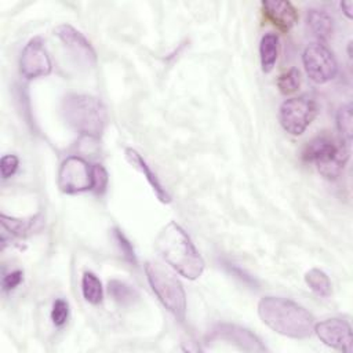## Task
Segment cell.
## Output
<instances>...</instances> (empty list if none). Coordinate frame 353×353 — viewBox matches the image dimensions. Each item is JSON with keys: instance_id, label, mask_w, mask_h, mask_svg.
Instances as JSON below:
<instances>
[{"instance_id": "5", "label": "cell", "mask_w": 353, "mask_h": 353, "mask_svg": "<svg viewBox=\"0 0 353 353\" xmlns=\"http://www.w3.org/2000/svg\"><path fill=\"white\" fill-rule=\"evenodd\" d=\"M145 273L152 291L161 305L175 319L183 321L186 317V294L181 281L170 270L154 262H146Z\"/></svg>"}, {"instance_id": "26", "label": "cell", "mask_w": 353, "mask_h": 353, "mask_svg": "<svg viewBox=\"0 0 353 353\" xmlns=\"http://www.w3.org/2000/svg\"><path fill=\"white\" fill-rule=\"evenodd\" d=\"M19 165V159L15 154H4L0 160V175L3 179L11 178Z\"/></svg>"}, {"instance_id": "29", "label": "cell", "mask_w": 353, "mask_h": 353, "mask_svg": "<svg viewBox=\"0 0 353 353\" xmlns=\"http://www.w3.org/2000/svg\"><path fill=\"white\" fill-rule=\"evenodd\" d=\"M341 8H342V11H343V14L346 15V18H349V19H352L353 18V1H342L341 4Z\"/></svg>"}, {"instance_id": "22", "label": "cell", "mask_w": 353, "mask_h": 353, "mask_svg": "<svg viewBox=\"0 0 353 353\" xmlns=\"http://www.w3.org/2000/svg\"><path fill=\"white\" fill-rule=\"evenodd\" d=\"M301 85V73L296 68H291L287 72L281 73L277 79V88L283 95L294 94L299 90Z\"/></svg>"}, {"instance_id": "12", "label": "cell", "mask_w": 353, "mask_h": 353, "mask_svg": "<svg viewBox=\"0 0 353 353\" xmlns=\"http://www.w3.org/2000/svg\"><path fill=\"white\" fill-rule=\"evenodd\" d=\"M54 34L72 52V55L77 59V62L88 68H92L97 65V54L91 43L85 39V36L81 32L74 29L72 25H68V23L58 25L54 29Z\"/></svg>"}, {"instance_id": "9", "label": "cell", "mask_w": 353, "mask_h": 353, "mask_svg": "<svg viewBox=\"0 0 353 353\" xmlns=\"http://www.w3.org/2000/svg\"><path fill=\"white\" fill-rule=\"evenodd\" d=\"M52 63L50 55L46 50L44 41L41 37L36 36L30 39L19 58V72L26 80H36L40 77H46L51 73Z\"/></svg>"}, {"instance_id": "27", "label": "cell", "mask_w": 353, "mask_h": 353, "mask_svg": "<svg viewBox=\"0 0 353 353\" xmlns=\"http://www.w3.org/2000/svg\"><path fill=\"white\" fill-rule=\"evenodd\" d=\"M23 280V272L22 270H12L7 274L3 276L1 280V287L6 292H10L12 290H15Z\"/></svg>"}, {"instance_id": "18", "label": "cell", "mask_w": 353, "mask_h": 353, "mask_svg": "<svg viewBox=\"0 0 353 353\" xmlns=\"http://www.w3.org/2000/svg\"><path fill=\"white\" fill-rule=\"evenodd\" d=\"M83 298L91 305H99L103 299V288L101 280L92 272H84L81 277Z\"/></svg>"}, {"instance_id": "10", "label": "cell", "mask_w": 353, "mask_h": 353, "mask_svg": "<svg viewBox=\"0 0 353 353\" xmlns=\"http://www.w3.org/2000/svg\"><path fill=\"white\" fill-rule=\"evenodd\" d=\"M313 332L327 346L352 353L353 350V335L352 327L346 320L342 319H327L314 324Z\"/></svg>"}, {"instance_id": "11", "label": "cell", "mask_w": 353, "mask_h": 353, "mask_svg": "<svg viewBox=\"0 0 353 353\" xmlns=\"http://www.w3.org/2000/svg\"><path fill=\"white\" fill-rule=\"evenodd\" d=\"M208 339L225 341L245 352H252V353L266 352V347L262 345L261 339L255 334H252L248 328H244L236 324H229V323L216 324L208 334Z\"/></svg>"}, {"instance_id": "28", "label": "cell", "mask_w": 353, "mask_h": 353, "mask_svg": "<svg viewBox=\"0 0 353 353\" xmlns=\"http://www.w3.org/2000/svg\"><path fill=\"white\" fill-rule=\"evenodd\" d=\"M230 269V272H233V273H237L239 274V277L241 279V280H244V281H247V283H254L255 284V280H252V277L251 276H248L244 270H241L240 268H237V266H230L229 268Z\"/></svg>"}, {"instance_id": "19", "label": "cell", "mask_w": 353, "mask_h": 353, "mask_svg": "<svg viewBox=\"0 0 353 353\" xmlns=\"http://www.w3.org/2000/svg\"><path fill=\"white\" fill-rule=\"evenodd\" d=\"M305 283L319 296L327 298L331 295V281L328 276L317 268H313L305 273Z\"/></svg>"}, {"instance_id": "17", "label": "cell", "mask_w": 353, "mask_h": 353, "mask_svg": "<svg viewBox=\"0 0 353 353\" xmlns=\"http://www.w3.org/2000/svg\"><path fill=\"white\" fill-rule=\"evenodd\" d=\"M279 57V36L274 33H266L259 43V58L263 73H270L276 65Z\"/></svg>"}, {"instance_id": "25", "label": "cell", "mask_w": 353, "mask_h": 353, "mask_svg": "<svg viewBox=\"0 0 353 353\" xmlns=\"http://www.w3.org/2000/svg\"><path fill=\"white\" fill-rule=\"evenodd\" d=\"M113 236H114V240L120 248V251L123 252V256L124 259H127L130 263L135 265L137 263V258H135V251H134V247L131 245V243L128 241V239L121 233V230L119 229H114L113 230Z\"/></svg>"}, {"instance_id": "7", "label": "cell", "mask_w": 353, "mask_h": 353, "mask_svg": "<svg viewBox=\"0 0 353 353\" xmlns=\"http://www.w3.org/2000/svg\"><path fill=\"white\" fill-rule=\"evenodd\" d=\"M58 188L66 194L92 189V164L80 156H68L59 165Z\"/></svg>"}, {"instance_id": "24", "label": "cell", "mask_w": 353, "mask_h": 353, "mask_svg": "<svg viewBox=\"0 0 353 353\" xmlns=\"http://www.w3.org/2000/svg\"><path fill=\"white\" fill-rule=\"evenodd\" d=\"M108 172L102 164H92V192L98 196L106 192Z\"/></svg>"}, {"instance_id": "3", "label": "cell", "mask_w": 353, "mask_h": 353, "mask_svg": "<svg viewBox=\"0 0 353 353\" xmlns=\"http://www.w3.org/2000/svg\"><path fill=\"white\" fill-rule=\"evenodd\" d=\"M65 121L81 137L99 139L106 121L108 113L103 103L87 94H68L61 105Z\"/></svg>"}, {"instance_id": "6", "label": "cell", "mask_w": 353, "mask_h": 353, "mask_svg": "<svg viewBox=\"0 0 353 353\" xmlns=\"http://www.w3.org/2000/svg\"><path fill=\"white\" fill-rule=\"evenodd\" d=\"M317 114V105L309 97L285 99L279 109V121L291 135H302Z\"/></svg>"}, {"instance_id": "4", "label": "cell", "mask_w": 353, "mask_h": 353, "mask_svg": "<svg viewBox=\"0 0 353 353\" xmlns=\"http://www.w3.org/2000/svg\"><path fill=\"white\" fill-rule=\"evenodd\" d=\"M350 146L342 141H334L328 137H317L312 139L302 152V159L313 163L325 179H336L347 160Z\"/></svg>"}, {"instance_id": "20", "label": "cell", "mask_w": 353, "mask_h": 353, "mask_svg": "<svg viewBox=\"0 0 353 353\" xmlns=\"http://www.w3.org/2000/svg\"><path fill=\"white\" fill-rule=\"evenodd\" d=\"M108 291H109V295L120 305H131L139 298L134 287L116 279L108 283Z\"/></svg>"}, {"instance_id": "15", "label": "cell", "mask_w": 353, "mask_h": 353, "mask_svg": "<svg viewBox=\"0 0 353 353\" xmlns=\"http://www.w3.org/2000/svg\"><path fill=\"white\" fill-rule=\"evenodd\" d=\"M0 222H1L3 232L8 233L11 239H25L41 229L43 216L41 214H39L29 219H18V218H10L1 214Z\"/></svg>"}, {"instance_id": "1", "label": "cell", "mask_w": 353, "mask_h": 353, "mask_svg": "<svg viewBox=\"0 0 353 353\" xmlns=\"http://www.w3.org/2000/svg\"><path fill=\"white\" fill-rule=\"evenodd\" d=\"M258 314L272 331L292 339L309 338L316 324L309 310L281 296H263L258 302Z\"/></svg>"}, {"instance_id": "16", "label": "cell", "mask_w": 353, "mask_h": 353, "mask_svg": "<svg viewBox=\"0 0 353 353\" xmlns=\"http://www.w3.org/2000/svg\"><path fill=\"white\" fill-rule=\"evenodd\" d=\"M306 25L319 43L328 41L334 34V18L324 10L310 8L306 12Z\"/></svg>"}, {"instance_id": "14", "label": "cell", "mask_w": 353, "mask_h": 353, "mask_svg": "<svg viewBox=\"0 0 353 353\" xmlns=\"http://www.w3.org/2000/svg\"><path fill=\"white\" fill-rule=\"evenodd\" d=\"M125 157L127 160L130 161L131 165H134L145 178L146 181L149 182V185L152 186L154 194L157 196V199L164 203V204H168L171 203V196L170 193L165 190V188L161 185V182L159 181L157 175L150 170V167L148 165V163L145 161V159L141 156L139 152H137L135 149L132 148H127L125 149Z\"/></svg>"}, {"instance_id": "8", "label": "cell", "mask_w": 353, "mask_h": 353, "mask_svg": "<svg viewBox=\"0 0 353 353\" xmlns=\"http://www.w3.org/2000/svg\"><path fill=\"white\" fill-rule=\"evenodd\" d=\"M302 62L307 77L316 84L331 81L338 73L334 54L323 43H310L302 54Z\"/></svg>"}, {"instance_id": "2", "label": "cell", "mask_w": 353, "mask_h": 353, "mask_svg": "<svg viewBox=\"0 0 353 353\" xmlns=\"http://www.w3.org/2000/svg\"><path fill=\"white\" fill-rule=\"evenodd\" d=\"M156 250L176 273L188 280H196L204 272L203 256L189 234L174 221L168 222L157 234Z\"/></svg>"}, {"instance_id": "21", "label": "cell", "mask_w": 353, "mask_h": 353, "mask_svg": "<svg viewBox=\"0 0 353 353\" xmlns=\"http://www.w3.org/2000/svg\"><path fill=\"white\" fill-rule=\"evenodd\" d=\"M336 130L341 135V141L350 146L352 142V130H353V114L352 105L345 103L336 112Z\"/></svg>"}, {"instance_id": "13", "label": "cell", "mask_w": 353, "mask_h": 353, "mask_svg": "<svg viewBox=\"0 0 353 353\" xmlns=\"http://www.w3.org/2000/svg\"><path fill=\"white\" fill-rule=\"evenodd\" d=\"M262 14L266 21L281 32L290 30L298 21V11L285 0H265L261 3Z\"/></svg>"}, {"instance_id": "23", "label": "cell", "mask_w": 353, "mask_h": 353, "mask_svg": "<svg viewBox=\"0 0 353 353\" xmlns=\"http://www.w3.org/2000/svg\"><path fill=\"white\" fill-rule=\"evenodd\" d=\"M69 319V303L68 301L58 298L52 303L51 309V320L55 327H62Z\"/></svg>"}]
</instances>
